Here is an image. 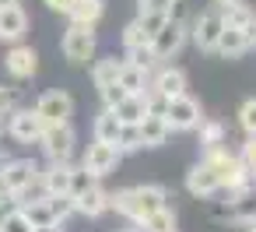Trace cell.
<instances>
[{
  "instance_id": "1",
  "label": "cell",
  "mask_w": 256,
  "mask_h": 232,
  "mask_svg": "<svg viewBox=\"0 0 256 232\" xmlns=\"http://www.w3.org/2000/svg\"><path fill=\"white\" fill-rule=\"evenodd\" d=\"M168 200H172V193H168L162 183H140V186H123V190L109 193V211H116V214L126 218L134 228H140L154 211L172 207Z\"/></svg>"
},
{
  "instance_id": "2",
  "label": "cell",
  "mask_w": 256,
  "mask_h": 232,
  "mask_svg": "<svg viewBox=\"0 0 256 232\" xmlns=\"http://www.w3.org/2000/svg\"><path fill=\"white\" fill-rule=\"evenodd\" d=\"M186 43H190V25H186L182 18L172 15V18L162 25V32H154V39H151V53H154L158 64H168V60H176V57L186 50Z\"/></svg>"
},
{
  "instance_id": "3",
  "label": "cell",
  "mask_w": 256,
  "mask_h": 232,
  "mask_svg": "<svg viewBox=\"0 0 256 232\" xmlns=\"http://www.w3.org/2000/svg\"><path fill=\"white\" fill-rule=\"evenodd\" d=\"M60 53H64V60H70V64H92L95 60V53H98V36H95V29H81V25H67L64 29V36H60Z\"/></svg>"
},
{
  "instance_id": "4",
  "label": "cell",
  "mask_w": 256,
  "mask_h": 232,
  "mask_svg": "<svg viewBox=\"0 0 256 232\" xmlns=\"http://www.w3.org/2000/svg\"><path fill=\"white\" fill-rule=\"evenodd\" d=\"M190 25V43L200 50V53H214V46H218V39H221V32H224V22H221V8H204L200 15H193V22H186Z\"/></svg>"
},
{
  "instance_id": "5",
  "label": "cell",
  "mask_w": 256,
  "mask_h": 232,
  "mask_svg": "<svg viewBox=\"0 0 256 232\" xmlns=\"http://www.w3.org/2000/svg\"><path fill=\"white\" fill-rule=\"evenodd\" d=\"M162 116H165V123H168L172 134H193V130L200 127V120H204V109H200V102L186 92V95H179V99H168L165 109H162Z\"/></svg>"
},
{
  "instance_id": "6",
  "label": "cell",
  "mask_w": 256,
  "mask_h": 232,
  "mask_svg": "<svg viewBox=\"0 0 256 232\" xmlns=\"http://www.w3.org/2000/svg\"><path fill=\"white\" fill-rule=\"evenodd\" d=\"M39 151L46 162H70L74 151H78V134L70 123H56V127H46L42 137H39Z\"/></svg>"
},
{
  "instance_id": "7",
  "label": "cell",
  "mask_w": 256,
  "mask_h": 232,
  "mask_svg": "<svg viewBox=\"0 0 256 232\" xmlns=\"http://www.w3.org/2000/svg\"><path fill=\"white\" fill-rule=\"evenodd\" d=\"M186 88H190V78H186V71L176 67V64H158V67L151 71V78H148V92L158 95V99H165V102L186 95Z\"/></svg>"
},
{
  "instance_id": "8",
  "label": "cell",
  "mask_w": 256,
  "mask_h": 232,
  "mask_svg": "<svg viewBox=\"0 0 256 232\" xmlns=\"http://www.w3.org/2000/svg\"><path fill=\"white\" fill-rule=\"evenodd\" d=\"M32 109L39 113V120H42L46 127H56V123H70V116H74V99H70V92H64V88H50V92L39 95V102H36Z\"/></svg>"
},
{
  "instance_id": "9",
  "label": "cell",
  "mask_w": 256,
  "mask_h": 232,
  "mask_svg": "<svg viewBox=\"0 0 256 232\" xmlns=\"http://www.w3.org/2000/svg\"><path fill=\"white\" fill-rule=\"evenodd\" d=\"M4 130H8V137H11L14 144H39V137H42L46 123L39 120V113H36V109H18V106H14V109L8 113Z\"/></svg>"
},
{
  "instance_id": "10",
  "label": "cell",
  "mask_w": 256,
  "mask_h": 232,
  "mask_svg": "<svg viewBox=\"0 0 256 232\" xmlns=\"http://www.w3.org/2000/svg\"><path fill=\"white\" fill-rule=\"evenodd\" d=\"M120 162H123V155L116 151V144H102V141H92V144L84 148V155H81V169H84L88 176H95V179L112 176Z\"/></svg>"
},
{
  "instance_id": "11",
  "label": "cell",
  "mask_w": 256,
  "mask_h": 232,
  "mask_svg": "<svg viewBox=\"0 0 256 232\" xmlns=\"http://www.w3.org/2000/svg\"><path fill=\"white\" fill-rule=\"evenodd\" d=\"M74 162H46L39 169V186L46 197H70V183H74Z\"/></svg>"
},
{
  "instance_id": "12",
  "label": "cell",
  "mask_w": 256,
  "mask_h": 232,
  "mask_svg": "<svg viewBox=\"0 0 256 232\" xmlns=\"http://www.w3.org/2000/svg\"><path fill=\"white\" fill-rule=\"evenodd\" d=\"M4 71H8L14 81H32V78L39 74V53H36V46L14 43V46L4 53Z\"/></svg>"
},
{
  "instance_id": "13",
  "label": "cell",
  "mask_w": 256,
  "mask_h": 232,
  "mask_svg": "<svg viewBox=\"0 0 256 232\" xmlns=\"http://www.w3.org/2000/svg\"><path fill=\"white\" fill-rule=\"evenodd\" d=\"M186 193L196 197V200H210V197L221 193V183H218L214 169H210L204 158H196V162L190 165V172H186Z\"/></svg>"
},
{
  "instance_id": "14",
  "label": "cell",
  "mask_w": 256,
  "mask_h": 232,
  "mask_svg": "<svg viewBox=\"0 0 256 232\" xmlns=\"http://www.w3.org/2000/svg\"><path fill=\"white\" fill-rule=\"evenodd\" d=\"M70 200H74V214H81V218H102V214H109V190L102 186V179H95L88 190H81Z\"/></svg>"
},
{
  "instance_id": "15",
  "label": "cell",
  "mask_w": 256,
  "mask_h": 232,
  "mask_svg": "<svg viewBox=\"0 0 256 232\" xmlns=\"http://www.w3.org/2000/svg\"><path fill=\"white\" fill-rule=\"evenodd\" d=\"M28 32V11L22 4H11V8H0V39L4 43H22Z\"/></svg>"
},
{
  "instance_id": "16",
  "label": "cell",
  "mask_w": 256,
  "mask_h": 232,
  "mask_svg": "<svg viewBox=\"0 0 256 232\" xmlns=\"http://www.w3.org/2000/svg\"><path fill=\"white\" fill-rule=\"evenodd\" d=\"M112 113H116V120L123 123V127H137L148 113H151V102H148V92L144 95H123L116 106H112Z\"/></svg>"
},
{
  "instance_id": "17",
  "label": "cell",
  "mask_w": 256,
  "mask_h": 232,
  "mask_svg": "<svg viewBox=\"0 0 256 232\" xmlns=\"http://www.w3.org/2000/svg\"><path fill=\"white\" fill-rule=\"evenodd\" d=\"M137 130H140V144H144V148H165L168 137H172V130H168V123H165L162 113H148V116L137 123Z\"/></svg>"
},
{
  "instance_id": "18",
  "label": "cell",
  "mask_w": 256,
  "mask_h": 232,
  "mask_svg": "<svg viewBox=\"0 0 256 232\" xmlns=\"http://www.w3.org/2000/svg\"><path fill=\"white\" fill-rule=\"evenodd\" d=\"M120 67H123V57H95L92 60V85L98 88V95L120 81Z\"/></svg>"
},
{
  "instance_id": "19",
  "label": "cell",
  "mask_w": 256,
  "mask_h": 232,
  "mask_svg": "<svg viewBox=\"0 0 256 232\" xmlns=\"http://www.w3.org/2000/svg\"><path fill=\"white\" fill-rule=\"evenodd\" d=\"M193 134H196L200 151H214V148H224V144H228V127H224L221 120H214V116H204Z\"/></svg>"
},
{
  "instance_id": "20",
  "label": "cell",
  "mask_w": 256,
  "mask_h": 232,
  "mask_svg": "<svg viewBox=\"0 0 256 232\" xmlns=\"http://www.w3.org/2000/svg\"><path fill=\"white\" fill-rule=\"evenodd\" d=\"M102 18H106V0H78L67 15V22L81 25V29H98Z\"/></svg>"
},
{
  "instance_id": "21",
  "label": "cell",
  "mask_w": 256,
  "mask_h": 232,
  "mask_svg": "<svg viewBox=\"0 0 256 232\" xmlns=\"http://www.w3.org/2000/svg\"><path fill=\"white\" fill-rule=\"evenodd\" d=\"M148 78H151L148 67H137V64L123 60V67H120V81H116V85H120L126 95H144V92H148Z\"/></svg>"
},
{
  "instance_id": "22",
  "label": "cell",
  "mask_w": 256,
  "mask_h": 232,
  "mask_svg": "<svg viewBox=\"0 0 256 232\" xmlns=\"http://www.w3.org/2000/svg\"><path fill=\"white\" fill-rule=\"evenodd\" d=\"M120 130H123V123L116 120V113L102 106V109H98V116H95V123H92V141L116 144V141H120Z\"/></svg>"
},
{
  "instance_id": "23",
  "label": "cell",
  "mask_w": 256,
  "mask_h": 232,
  "mask_svg": "<svg viewBox=\"0 0 256 232\" xmlns=\"http://www.w3.org/2000/svg\"><path fill=\"white\" fill-rule=\"evenodd\" d=\"M214 53H218V57H224V60H238V57H246L249 50H246L242 29H224V32H221V39H218V46H214Z\"/></svg>"
},
{
  "instance_id": "24",
  "label": "cell",
  "mask_w": 256,
  "mask_h": 232,
  "mask_svg": "<svg viewBox=\"0 0 256 232\" xmlns=\"http://www.w3.org/2000/svg\"><path fill=\"white\" fill-rule=\"evenodd\" d=\"M28 221H32V228H39V225H60L56 218H53V207H50V197H39V200H28V204H22L18 207Z\"/></svg>"
},
{
  "instance_id": "25",
  "label": "cell",
  "mask_w": 256,
  "mask_h": 232,
  "mask_svg": "<svg viewBox=\"0 0 256 232\" xmlns=\"http://www.w3.org/2000/svg\"><path fill=\"white\" fill-rule=\"evenodd\" d=\"M252 15H256V11H252L249 4H242V0H235V4H224V8H221V22H224V29H246Z\"/></svg>"
},
{
  "instance_id": "26",
  "label": "cell",
  "mask_w": 256,
  "mask_h": 232,
  "mask_svg": "<svg viewBox=\"0 0 256 232\" xmlns=\"http://www.w3.org/2000/svg\"><path fill=\"white\" fill-rule=\"evenodd\" d=\"M120 43H123V53H126V50H144V46H151V36H148V32L140 29V22L134 18V22H126V25H123Z\"/></svg>"
},
{
  "instance_id": "27",
  "label": "cell",
  "mask_w": 256,
  "mask_h": 232,
  "mask_svg": "<svg viewBox=\"0 0 256 232\" xmlns=\"http://www.w3.org/2000/svg\"><path fill=\"white\" fill-rule=\"evenodd\" d=\"M140 232H179V228H176V207H162V211H154V214L140 225Z\"/></svg>"
},
{
  "instance_id": "28",
  "label": "cell",
  "mask_w": 256,
  "mask_h": 232,
  "mask_svg": "<svg viewBox=\"0 0 256 232\" xmlns=\"http://www.w3.org/2000/svg\"><path fill=\"white\" fill-rule=\"evenodd\" d=\"M235 120H238V130H242L246 137H256V95L246 99V102L235 109Z\"/></svg>"
},
{
  "instance_id": "29",
  "label": "cell",
  "mask_w": 256,
  "mask_h": 232,
  "mask_svg": "<svg viewBox=\"0 0 256 232\" xmlns=\"http://www.w3.org/2000/svg\"><path fill=\"white\" fill-rule=\"evenodd\" d=\"M179 8V0H137V15H165L172 18Z\"/></svg>"
},
{
  "instance_id": "30",
  "label": "cell",
  "mask_w": 256,
  "mask_h": 232,
  "mask_svg": "<svg viewBox=\"0 0 256 232\" xmlns=\"http://www.w3.org/2000/svg\"><path fill=\"white\" fill-rule=\"evenodd\" d=\"M116 151H120V155L144 151V144H140V130H137V127H123V130H120V141H116Z\"/></svg>"
},
{
  "instance_id": "31",
  "label": "cell",
  "mask_w": 256,
  "mask_h": 232,
  "mask_svg": "<svg viewBox=\"0 0 256 232\" xmlns=\"http://www.w3.org/2000/svg\"><path fill=\"white\" fill-rule=\"evenodd\" d=\"M0 232H36V228H32V221H28V218H25V214L14 207V211H11L4 221H0Z\"/></svg>"
},
{
  "instance_id": "32",
  "label": "cell",
  "mask_w": 256,
  "mask_h": 232,
  "mask_svg": "<svg viewBox=\"0 0 256 232\" xmlns=\"http://www.w3.org/2000/svg\"><path fill=\"white\" fill-rule=\"evenodd\" d=\"M14 106H18V88H11V85H0V116H8Z\"/></svg>"
},
{
  "instance_id": "33",
  "label": "cell",
  "mask_w": 256,
  "mask_h": 232,
  "mask_svg": "<svg viewBox=\"0 0 256 232\" xmlns=\"http://www.w3.org/2000/svg\"><path fill=\"white\" fill-rule=\"evenodd\" d=\"M137 22H140V29L154 39V32H162V25H165L168 18H165V15H137Z\"/></svg>"
},
{
  "instance_id": "34",
  "label": "cell",
  "mask_w": 256,
  "mask_h": 232,
  "mask_svg": "<svg viewBox=\"0 0 256 232\" xmlns=\"http://www.w3.org/2000/svg\"><path fill=\"white\" fill-rule=\"evenodd\" d=\"M92 183H95V176H88V172L78 165V169H74V183H70V197H78V193H81V190H88Z\"/></svg>"
},
{
  "instance_id": "35",
  "label": "cell",
  "mask_w": 256,
  "mask_h": 232,
  "mask_svg": "<svg viewBox=\"0 0 256 232\" xmlns=\"http://www.w3.org/2000/svg\"><path fill=\"white\" fill-rule=\"evenodd\" d=\"M42 4H46L53 15H64V18H67V15H70V8L78 4V0H42Z\"/></svg>"
},
{
  "instance_id": "36",
  "label": "cell",
  "mask_w": 256,
  "mask_h": 232,
  "mask_svg": "<svg viewBox=\"0 0 256 232\" xmlns=\"http://www.w3.org/2000/svg\"><path fill=\"white\" fill-rule=\"evenodd\" d=\"M242 39H246V50L252 53V50H256V15H252V18H249V25L242 29Z\"/></svg>"
},
{
  "instance_id": "37",
  "label": "cell",
  "mask_w": 256,
  "mask_h": 232,
  "mask_svg": "<svg viewBox=\"0 0 256 232\" xmlns=\"http://www.w3.org/2000/svg\"><path fill=\"white\" fill-rule=\"evenodd\" d=\"M36 232H67V228H64V225H39Z\"/></svg>"
},
{
  "instance_id": "38",
  "label": "cell",
  "mask_w": 256,
  "mask_h": 232,
  "mask_svg": "<svg viewBox=\"0 0 256 232\" xmlns=\"http://www.w3.org/2000/svg\"><path fill=\"white\" fill-rule=\"evenodd\" d=\"M224 4H235V0H214V8H224Z\"/></svg>"
},
{
  "instance_id": "39",
  "label": "cell",
  "mask_w": 256,
  "mask_h": 232,
  "mask_svg": "<svg viewBox=\"0 0 256 232\" xmlns=\"http://www.w3.org/2000/svg\"><path fill=\"white\" fill-rule=\"evenodd\" d=\"M11 4H18V0H0V8H11Z\"/></svg>"
},
{
  "instance_id": "40",
  "label": "cell",
  "mask_w": 256,
  "mask_h": 232,
  "mask_svg": "<svg viewBox=\"0 0 256 232\" xmlns=\"http://www.w3.org/2000/svg\"><path fill=\"white\" fill-rule=\"evenodd\" d=\"M246 232H256V221H252V225H246Z\"/></svg>"
},
{
  "instance_id": "41",
  "label": "cell",
  "mask_w": 256,
  "mask_h": 232,
  "mask_svg": "<svg viewBox=\"0 0 256 232\" xmlns=\"http://www.w3.org/2000/svg\"><path fill=\"white\" fill-rule=\"evenodd\" d=\"M123 232H140V228H123Z\"/></svg>"
},
{
  "instance_id": "42",
  "label": "cell",
  "mask_w": 256,
  "mask_h": 232,
  "mask_svg": "<svg viewBox=\"0 0 256 232\" xmlns=\"http://www.w3.org/2000/svg\"><path fill=\"white\" fill-rule=\"evenodd\" d=\"M0 134H4V123H0Z\"/></svg>"
}]
</instances>
